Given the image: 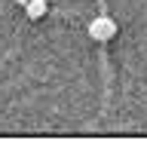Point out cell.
Here are the masks:
<instances>
[{
  "mask_svg": "<svg viewBox=\"0 0 147 141\" xmlns=\"http://www.w3.org/2000/svg\"><path fill=\"white\" fill-rule=\"evenodd\" d=\"M16 3H18V6H25V3H28V0H16Z\"/></svg>",
  "mask_w": 147,
  "mask_h": 141,
  "instance_id": "3957f363",
  "label": "cell"
},
{
  "mask_svg": "<svg viewBox=\"0 0 147 141\" xmlns=\"http://www.w3.org/2000/svg\"><path fill=\"white\" fill-rule=\"evenodd\" d=\"M25 12H28V19H43L46 16V0H28Z\"/></svg>",
  "mask_w": 147,
  "mask_h": 141,
  "instance_id": "7a4b0ae2",
  "label": "cell"
},
{
  "mask_svg": "<svg viewBox=\"0 0 147 141\" xmlns=\"http://www.w3.org/2000/svg\"><path fill=\"white\" fill-rule=\"evenodd\" d=\"M89 37L98 40V43H107V40L117 37V22L110 19V16H95L89 22Z\"/></svg>",
  "mask_w": 147,
  "mask_h": 141,
  "instance_id": "6da1fadb",
  "label": "cell"
}]
</instances>
